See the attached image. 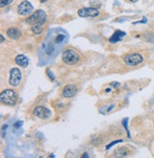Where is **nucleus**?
<instances>
[{
  "label": "nucleus",
  "instance_id": "obj_16",
  "mask_svg": "<svg viewBox=\"0 0 154 158\" xmlns=\"http://www.w3.org/2000/svg\"><path fill=\"white\" fill-rule=\"evenodd\" d=\"M120 142H122V140H116V141H114V142H111V143H109V145L107 146V150H109V149L110 148V147H112L113 145H115V144H117V143H120Z\"/></svg>",
  "mask_w": 154,
  "mask_h": 158
},
{
  "label": "nucleus",
  "instance_id": "obj_5",
  "mask_svg": "<svg viewBox=\"0 0 154 158\" xmlns=\"http://www.w3.org/2000/svg\"><path fill=\"white\" fill-rule=\"evenodd\" d=\"M125 63L127 64V66H137L139 64H141L143 62L144 58L141 54H127L124 57Z\"/></svg>",
  "mask_w": 154,
  "mask_h": 158
},
{
  "label": "nucleus",
  "instance_id": "obj_9",
  "mask_svg": "<svg viewBox=\"0 0 154 158\" xmlns=\"http://www.w3.org/2000/svg\"><path fill=\"white\" fill-rule=\"evenodd\" d=\"M77 93V88L74 85H67V86L63 89L62 94L64 97L66 98H71Z\"/></svg>",
  "mask_w": 154,
  "mask_h": 158
},
{
  "label": "nucleus",
  "instance_id": "obj_20",
  "mask_svg": "<svg viewBox=\"0 0 154 158\" xmlns=\"http://www.w3.org/2000/svg\"><path fill=\"white\" fill-rule=\"evenodd\" d=\"M81 158H89V154H88V153H84L83 155H82V157H81Z\"/></svg>",
  "mask_w": 154,
  "mask_h": 158
},
{
  "label": "nucleus",
  "instance_id": "obj_14",
  "mask_svg": "<svg viewBox=\"0 0 154 158\" xmlns=\"http://www.w3.org/2000/svg\"><path fill=\"white\" fill-rule=\"evenodd\" d=\"M31 31L34 34H40L43 31V26H31Z\"/></svg>",
  "mask_w": 154,
  "mask_h": 158
},
{
  "label": "nucleus",
  "instance_id": "obj_12",
  "mask_svg": "<svg viewBox=\"0 0 154 158\" xmlns=\"http://www.w3.org/2000/svg\"><path fill=\"white\" fill-rule=\"evenodd\" d=\"M7 34L11 39H17L20 35H21V33H20V31L16 28H10L7 31Z\"/></svg>",
  "mask_w": 154,
  "mask_h": 158
},
{
  "label": "nucleus",
  "instance_id": "obj_6",
  "mask_svg": "<svg viewBox=\"0 0 154 158\" xmlns=\"http://www.w3.org/2000/svg\"><path fill=\"white\" fill-rule=\"evenodd\" d=\"M33 7L29 1H23L17 7V11L20 15H28V14L33 13Z\"/></svg>",
  "mask_w": 154,
  "mask_h": 158
},
{
  "label": "nucleus",
  "instance_id": "obj_22",
  "mask_svg": "<svg viewBox=\"0 0 154 158\" xmlns=\"http://www.w3.org/2000/svg\"><path fill=\"white\" fill-rule=\"evenodd\" d=\"M130 2H132V3H135L136 1H137V0H129Z\"/></svg>",
  "mask_w": 154,
  "mask_h": 158
},
{
  "label": "nucleus",
  "instance_id": "obj_4",
  "mask_svg": "<svg viewBox=\"0 0 154 158\" xmlns=\"http://www.w3.org/2000/svg\"><path fill=\"white\" fill-rule=\"evenodd\" d=\"M21 80H22V72H20V70L17 68L11 69L10 72V79H9L11 86L17 87L20 84Z\"/></svg>",
  "mask_w": 154,
  "mask_h": 158
},
{
  "label": "nucleus",
  "instance_id": "obj_3",
  "mask_svg": "<svg viewBox=\"0 0 154 158\" xmlns=\"http://www.w3.org/2000/svg\"><path fill=\"white\" fill-rule=\"evenodd\" d=\"M62 60L68 65H75L79 61V55L74 51L67 50L62 54Z\"/></svg>",
  "mask_w": 154,
  "mask_h": 158
},
{
  "label": "nucleus",
  "instance_id": "obj_18",
  "mask_svg": "<svg viewBox=\"0 0 154 158\" xmlns=\"http://www.w3.org/2000/svg\"><path fill=\"white\" fill-rule=\"evenodd\" d=\"M110 85H111V87L115 88V89L116 88H118V87H120V84H119L118 82H111V84Z\"/></svg>",
  "mask_w": 154,
  "mask_h": 158
},
{
  "label": "nucleus",
  "instance_id": "obj_23",
  "mask_svg": "<svg viewBox=\"0 0 154 158\" xmlns=\"http://www.w3.org/2000/svg\"><path fill=\"white\" fill-rule=\"evenodd\" d=\"M46 1H47V0H40V2L41 3H45Z\"/></svg>",
  "mask_w": 154,
  "mask_h": 158
},
{
  "label": "nucleus",
  "instance_id": "obj_11",
  "mask_svg": "<svg viewBox=\"0 0 154 158\" xmlns=\"http://www.w3.org/2000/svg\"><path fill=\"white\" fill-rule=\"evenodd\" d=\"M125 35H126V33H125V31H116L115 33L111 35V37L109 38V42L110 43L118 42V41H120Z\"/></svg>",
  "mask_w": 154,
  "mask_h": 158
},
{
  "label": "nucleus",
  "instance_id": "obj_2",
  "mask_svg": "<svg viewBox=\"0 0 154 158\" xmlns=\"http://www.w3.org/2000/svg\"><path fill=\"white\" fill-rule=\"evenodd\" d=\"M0 100L7 106H14L17 102V93L13 90H5L0 94Z\"/></svg>",
  "mask_w": 154,
  "mask_h": 158
},
{
  "label": "nucleus",
  "instance_id": "obj_10",
  "mask_svg": "<svg viewBox=\"0 0 154 158\" xmlns=\"http://www.w3.org/2000/svg\"><path fill=\"white\" fill-rule=\"evenodd\" d=\"M15 63L22 68H26L29 65V59L24 54H19L15 57Z\"/></svg>",
  "mask_w": 154,
  "mask_h": 158
},
{
  "label": "nucleus",
  "instance_id": "obj_17",
  "mask_svg": "<svg viewBox=\"0 0 154 158\" xmlns=\"http://www.w3.org/2000/svg\"><path fill=\"white\" fill-rule=\"evenodd\" d=\"M22 124H23V122H22V121H17V122L15 123V124H14V128L18 129V128L21 127Z\"/></svg>",
  "mask_w": 154,
  "mask_h": 158
},
{
  "label": "nucleus",
  "instance_id": "obj_15",
  "mask_svg": "<svg viewBox=\"0 0 154 158\" xmlns=\"http://www.w3.org/2000/svg\"><path fill=\"white\" fill-rule=\"evenodd\" d=\"M1 1V7L3 8L4 6H7V5H10L11 2H13V0H0Z\"/></svg>",
  "mask_w": 154,
  "mask_h": 158
},
{
  "label": "nucleus",
  "instance_id": "obj_1",
  "mask_svg": "<svg viewBox=\"0 0 154 158\" xmlns=\"http://www.w3.org/2000/svg\"><path fill=\"white\" fill-rule=\"evenodd\" d=\"M47 21V13L43 10L36 11L27 19L28 24L31 26H43Z\"/></svg>",
  "mask_w": 154,
  "mask_h": 158
},
{
  "label": "nucleus",
  "instance_id": "obj_7",
  "mask_svg": "<svg viewBox=\"0 0 154 158\" xmlns=\"http://www.w3.org/2000/svg\"><path fill=\"white\" fill-rule=\"evenodd\" d=\"M78 15L81 17H96L99 15V11L95 8H83L78 11Z\"/></svg>",
  "mask_w": 154,
  "mask_h": 158
},
{
  "label": "nucleus",
  "instance_id": "obj_19",
  "mask_svg": "<svg viewBox=\"0 0 154 158\" xmlns=\"http://www.w3.org/2000/svg\"><path fill=\"white\" fill-rule=\"evenodd\" d=\"M127 120H129V119H127V118H125V119L123 120V124H124V127L126 128L127 130Z\"/></svg>",
  "mask_w": 154,
  "mask_h": 158
},
{
  "label": "nucleus",
  "instance_id": "obj_21",
  "mask_svg": "<svg viewBox=\"0 0 154 158\" xmlns=\"http://www.w3.org/2000/svg\"><path fill=\"white\" fill-rule=\"evenodd\" d=\"M0 37H1V43L4 42V36H3L2 34H1V35H0Z\"/></svg>",
  "mask_w": 154,
  "mask_h": 158
},
{
  "label": "nucleus",
  "instance_id": "obj_13",
  "mask_svg": "<svg viewBox=\"0 0 154 158\" xmlns=\"http://www.w3.org/2000/svg\"><path fill=\"white\" fill-rule=\"evenodd\" d=\"M115 157L117 158H121V157H124V156H127L129 154V151H127V148L125 147H122V148H119V149H116L113 153Z\"/></svg>",
  "mask_w": 154,
  "mask_h": 158
},
{
  "label": "nucleus",
  "instance_id": "obj_8",
  "mask_svg": "<svg viewBox=\"0 0 154 158\" xmlns=\"http://www.w3.org/2000/svg\"><path fill=\"white\" fill-rule=\"evenodd\" d=\"M33 114L38 118L41 119H48L51 116V112L48 109H46L43 106L36 107L33 110Z\"/></svg>",
  "mask_w": 154,
  "mask_h": 158
}]
</instances>
